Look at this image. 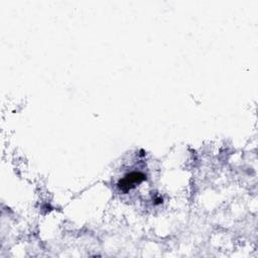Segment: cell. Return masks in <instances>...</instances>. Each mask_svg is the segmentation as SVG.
I'll return each instance as SVG.
<instances>
[{
  "label": "cell",
  "mask_w": 258,
  "mask_h": 258,
  "mask_svg": "<svg viewBox=\"0 0 258 258\" xmlns=\"http://www.w3.org/2000/svg\"><path fill=\"white\" fill-rule=\"evenodd\" d=\"M146 178L145 174L142 172L133 171L126 174L123 178H121L118 182V187L123 191H128L129 189L133 188L136 184L140 183Z\"/></svg>",
  "instance_id": "obj_1"
}]
</instances>
